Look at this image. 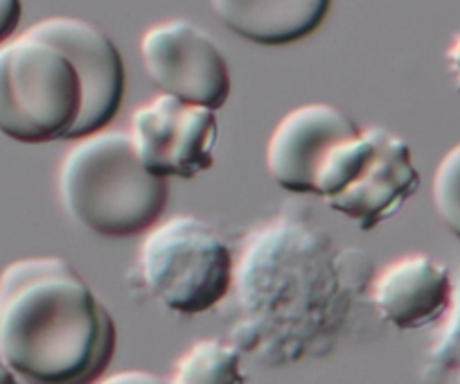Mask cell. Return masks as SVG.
I'll return each instance as SVG.
<instances>
[{
    "mask_svg": "<svg viewBox=\"0 0 460 384\" xmlns=\"http://www.w3.org/2000/svg\"><path fill=\"white\" fill-rule=\"evenodd\" d=\"M118 328L64 258H23L0 273V357L28 384H95Z\"/></svg>",
    "mask_w": 460,
    "mask_h": 384,
    "instance_id": "1",
    "label": "cell"
},
{
    "mask_svg": "<svg viewBox=\"0 0 460 384\" xmlns=\"http://www.w3.org/2000/svg\"><path fill=\"white\" fill-rule=\"evenodd\" d=\"M361 134V127L334 104L296 107L273 129L267 145V170L280 188L316 195L323 170L336 149Z\"/></svg>",
    "mask_w": 460,
    "mask_h": 384,
    "instance_id": "8",
    "label": "cell"
},
{
    "mask_svg": "<svg viewBox=\"0 0 460 384\" xmlns=\"http://www.w3.org/2000/svg\"><path fill=\"white\" fill-rule=\"evenodd\" d=\"M23 34L55 46L77 70L82 82V113L68 140L106 129L125 100V61L109 34L75 16L39 21Z\"/></svg>",
    "mask_w": 460,
    "mask_h": 384,
    "instance_id": "7",
    "label": "cell"
},
{
    "mask_svg": "<svg viewBox=\"0 0 460 384\" xmlns=\"http://www.w3.org/2000/svg\"><path fill=\"white\" fill-rule=\"evenodd\" d=\"M95 384H170V380L149 373V371H120V373L100 378Z\"/></svg>",
    "mask_w": 460,
    "mask_h": 384,
    "instance_id": "15",
    "label": "cell"
},
{
    "mask_svg": "<svg viewBox=\"0 0 460 384\" xmlns=\"http://www.w3.org/2000/svg\"><path fill=\"white\" fill-rule=\"evenodd\" d=\"M82 113V82L68 57L39 39L0 46V134L23 145L68 140Z\"/></svg>",
    "mask_w": 460,
    "mask_h": 384,
    "instance_id": "3",
    "label": "cell"
},
{
    "mask_svg": "<svg viewBox=\"0 0 460 384\" xmlns=\"http://www.w3.org/2000/svg\"><path fill=\"white\" fill-rule=\"evenodd\" d=\"M366 136L368 149L359 170L350 183L325 204L364 231H373L418 192L420 172L415 170L411 147L402 136L384 127H370Z\"/></svg>",
    "mask_w": 460,
    "mask_h": 384,
    "instance_id": "9",
    "label": "cell"
},
{
    "mask_svg": "<svg viewBox=\"0 0 460 384\" xmlns=\"http://www.w3.org/2000/svg\"><path fill=\"white\" fill-rule=\"evenodd\" d=\"M242 355L219 339H201L179 357L170 384H244Z\"/></svg>",
    "mask_w": 460,
    "mask_h": 384,
    "instance_id": "12",
    "label": "cell"
},
{
    "mask_svg": "<svg viewBox=\"0 0 460 384\" xmlns=\"http://www.w3.org/2000/svg\"><path fill=\"white\" fill-rule=\"evenodd\" d=\"M454 299L449 269L424 254L404 255L382 269L373 285V303L386 324L418 330L447 315Z\"/></svg>",
    "mask_w": 460,
    "mask_h": 384,
    "instance_id": "10",
    "label": "cell"
},
{
    "mask_svg": "<svg viewBox=\"0 0 460 384\" xmlns=\"http://www.w3.org/2000/svg\"><path fill=\"white\" fill-rule=\"evenodd\" d=\"M23 14L21 0H0V46H5L16 32Z\"/></svg>",
    "mask_w": 460,
    "mask_h": 384,
    "instance_id": "14",
    "label": "cell"
},
{
    "mask_svg": "<svg viewBox=\"0 0 460 384\" xmlns=\"http://www.w3.org/2000/svg\"><path fill=\"white\" fill-rule=\"evenodd\" d=\"M0 384H19V378H16L14 371L5 364L3 357H0Z\"/></svg>",
    "mask_w": 460,
    "mask_h": 384,
    "instance_id": "18",
    "label": "cell"
},
{
    "mask_svg": "<svg viewBox=\"0 0 460 384\" xmlns=\"http://www.w3.org/2000/svg\"><path fill=\"white\" fill-rule=\"evenodd\" d=\"M433 204L442 224L460 240V143L442 156L433 176Z\"/></svg>",
    "mask_w": 460,
    "mask_h": 384,
    "instance_id": "13",
    "label": "cell"
},
{
    "mask_svg": "<svg viewBox=\"0 0 460 384\" xmlns=\"http://www.w3.org/2000/svg\"><path fill=\"white\" fill-rule=\"evenodd\" d=\"M447 64H449L451 75H454V82L460 91V34L454 39L449 50H447Z\"/></svg>",
    "mask_w": 460,
    "mask_h": 384,
    "instance_id": "16",
    "label": "cell"
},
{
    "mask_svg": "<svg viewBox=\"0 0 460 384\" xmlns=\"http://www.w3.org/2000/svg\"><path fill=\"white\" fill-rule=\"evenodd\" d=\"M138 264L149 294L176 315L212 310L235 278L224 237L192 215H176L147 231Z\"/></svg>",
    "mask_w": 460,
    "mask_h": 384,
    "instance_id": "4",
    "label": "cell"
},
{
    "mask_svg": "<svg viewBox=\"0 0 460 384\" xmlns=\"http://www.w3.org/2000/svg\"><path fill=\"white\" fill-rule=\"evenodd\" d=\"M449 353L451 355L447 357V360H449V364L454 366L456 373L460 375V315H458V321L454 319V339H451Z\"/></svg>",
    "mask_w": 460,
    "mask_h": 384,
    "instance_id": "17",
    "label": "cell"
},
{
    "mask_svg": "<svg viewBox=\"0 0 460 384\" xmlns=\"http://www.w3.org/2000/svg\"><path fill=\"white\" fill-rule=\"evenodd\" d=\"M66 213L102 237H136L165 213L167 181L140 163L127 131L102 129L79 138L59 165Z\"/></svg>",
    "mask_w": 460,
    "mask_h": 384,
    "instance_id": "2",
    "label": "cell"
},
{
    "mask_svg": "<svg viewBox=\"0 0 460 384\" xmlns=\"http://www.w3.org/2000/svg\"><path fill=\"white\" fill-rule=\"evenodd\" d=\"M140 163L158 179H194L215 165L219 122L212 109L156 95L131 116Z\"/></svg>",
    "mask_w": 460,
    "mask_h": 384,
    "instance_id": "6",
    "label": "cell"
},
{
    "mask_svg": "<svg viewBox=\"0 0 460 384\" xmlns=\"http://www.w3.org/2000/svg\"><path fill=\"white\" fill-rule=\"evenodd\" d=\"M217 19L258 46H291L312 37L327 19L332 0H210Z\"/></svg>",
    "mask_w": 460,
    "mask_h": 384,
    "instance_id": "11",
    "label": "cell"
},
{
    "mask_svg": "<svg viewBox=\"0 0 460 384\" xmlns=\"http://www.w3.org/2000/svg\"><path fill=\"white\" fill-rule=\"evenodd\" d=\"M140 57L149 79L165 95L217 112L233 91L230 66L210 34L192 21L152 25L140 39Z\"/></svg>",
    "mask_w": 460,
    "mask_h": 384,
    "instance_id": "5",
    "label": "cell"
}]
</instances>
